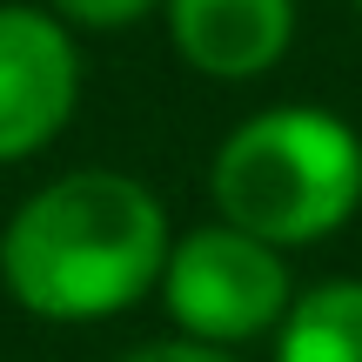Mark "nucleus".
Listing matches in <instances>:
<instances>
[{"instance_id": "9", "label": "nucleus", "mask_w": 362, "mask_h": 362, "mask_svg": "<svg viewBox=\"0 0 362 362\" xmlns=\"http://www.w3.org/2000/svg\"><path fill=\"white\" fill-rule=\"evenodd\" d=\"M349 13H356V21H362V0H349Z\"/></svg>"}, {"instance_id": "3", "label": "nucleus", "mask_w": 362, "mask_h": 362, "mask_svg": "<svg viewBox=\"0 0 362 362\" xmlns=\"http://www.w3.org/2000/svg\"><path fill=\"white\" fill-rule=\"evenodd\" d=\"M155 302L175 336L248 349V342H269L282 329L288 302H296V269H288V248L208 215L194 228H175Z\"/></svg>"}, {"instance_id": "5", "label": "nucleus", "mask_w": 362, "mask_h": 362, "mask_svg": "<svg viewBox=\"0 0 362 362\" xmlns=\"http://www.w3.org/2000/svg\"><path fill=\"white\" fill-rule=\"evenodd\" d=\"M161 27L181 67L221 88H248L288 61L302 7L296 0H161Z\"/></svg>"}, {"instance_id": "6", "label": "nucleus", "mask_w": 362, "mask_h": 362, "mask_svg": "<svg viewBox=\"0 0 362 362\" xmlns=\"http://www.w3.org/2000/svg\"><path fill=\"white\" fill-rule=\"evenodd\" d=\"M269 362H362V275L296 288L282 329L269 336Z\"/></svg>"}, {"instance_id": "4", "label": "nucleus", "mask_w": 362, "mask_h": 362, "mask_svg": "<svg viewBox=\"0 0 362 362\" xmlns=\"http://www.w3.org/2000/svg\"><path fill=\"white\" fill-rule=\"evenodd\" d=\"M81 34L47 0H0V168L47 155L81 115Z\"/></svg>"}, {"instance_id": "8", "label": "nucleus", "mask_w": 362, "mask_h": 362, "mask_svg": "<svg viewBox=\"0 0 362 362\" xmlns=\"http://www.w3.org/2000/svg\"><path fill=\"white\" fill-rule=\"evenodd\" d=\"M115 362H242V349H215V342H194V336H155V342H134Z\"/></svg>"}, {"instance_id": "1", "label": "nucleus", "mask_w": 362, "mask_h": 362, "mask_svg": "<svg viewBox=\"0 0 362 362\" xmlns=\"http://www.w3.org/2000/svg\"><path fill=\"white\" fill-rule=\"evenodd\" d=\"M168 202L128 168H67L0 221V296L47 329L115 322L161 288Z\"/></svg>"}, {"instance_id": "2", "label": "nucleus", "mask_w": 362, "mask_h": 362, "mask_svg": "<svg viewBox=\"0 0 362 362\" xmlns=\"http://www.w3.org/2000/svg\"><path fill=\"white\" fill-rule=\"evenodd\" d=\"M208 208L275 248H322L362 215V134L336 107L275 101L208 155Z\"/></svg>"}, {"instance_id": "7", "label": "nucleus", "mask_w": 362, "mask_h": 362, "mask_svg": "<svg viewBox=\"0 0 362 362\" xmlns=\"http://www.w3.org/2000/svg\"><path fill=\"white\" fill-rule=\"evenodd\" d=\"M47 7L61 13L74 34H121V27L161 13V0H47Z\"/></svg>"}]
</instances>
